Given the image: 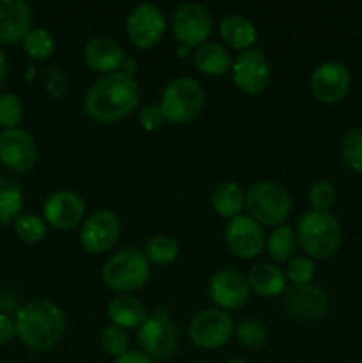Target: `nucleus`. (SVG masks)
<instances>
[{
	"label": "nucleus",
	"instance_id": "nucleus-34",
	"mask_svg": "<svg viewBox=\"0 0 362 363\" xmlns=\"http://www.w3.org/2000/svg\"><path fill=\"white\" fill-rule=\"evenodd\" d=\"M99 346L114 358L123 357L128 350V333L116 325H109L99 333Z\"/></svg>",
	"mask_w": 362,
	"mask_h": 363
},
{
	"label": "nucleus",
	"instance_id": "nucleus-16",
	"mask_svg": "<svg viewBox=\"0 0 362 363\" xmlns=\"http://www.w3.org/2000/svg\"><path fill=\"white\" fill-rule=\"evenodd\" d=\"M45 222L57 230H73L85 220V202L71 190H59L48 195L43 204Z\"/></svg>",
	"mask_w": 362,
	"mask_h": 363
},
{
	"label": "nucleus",
	"instance_id": "nucleus-40",
	"mask_svg": "<svg viewBox=\"0 0 362 363\" xmlns=\"http://www.w3.org/2000/svg\"><path fill=\"white\" fill-rule=\"evenodd\" d=\"M114 363H156V360H153L144 351H126L123 357L116 358Z\"/></svg>",
	"mask_w": 362,
	"mask_h": 363
},
{
	"label": "nucleus",
	"instance_id": "nucleus-30",
	"mask_svg": "<svg viewBox=\"0 0 362 363\" xmlns=\"http://www.w3.org/2000/svg\"><path fill=\"white\" fill-rule=\"evenodd\" d=\"M21 45H23L25 53L35 60L48 59L55 52V38L52 32L41 27H32Z\"/></svg>",
	"mask_w": 362,
	"mask_h": 363
},
{
	"label": "nucleus",
	"instance_id": "nucleus-37",
	"mask_svg": "<svg viewBox=\"0 0 362 363\" xmlns=\"http://www.w3.org/2000/svg\"><path fill=\"white\" fill-rule=\"evenodd\" d=\"M163 123H165V117L160 105H146L138 112V124L144 128V131H156L162 128Z\"/></svg>",
	"mask_w": 362,
	"mask_h": 363
},
{
	"label": "nucleus",
	"instance_id": "nucleus-27",
	"mask_svg": "<svg viewBox=\"0 0 362 363\" xmlns=\"http://www.w3.org/2000/svg\"><path fill=\"white\" fill-rule=\"evenodd\" d=\"M298 240L297 233L290 225L283 223L279 227H273L272 233L266 238V252L275 262H290L297 254Z\"/></svg>",
	"mask_w": 362,
	"mask_h": 363
},
{
	"label": "nucleus",
	"instance_id": "nucleus-21",
	"mask_svg": "<svg viewBox=\"0 0 362 363\" xmlns=\"http://www.w3.org/2000/svg\"><path fill=\"white\" fill-rule=\"evenodd\" d=\"M248 286L252 293L263 298L279 296L286 291V273L273 262H258L248 272Z\"/></svg>",
	"mask_w": 362,
	"mask_h": 363
},
{
	"label": "nucleus",
	"instance_id": "nucleus-7",
	"mask_svg": "<svg viewBox=\"0 0 362 363\" xmlns=\"http://www.w3.org/2000/svg\"><path fill=\"white\" fill-rule=\"evenodd\" d=\"M137 339L146 354H149L153 360H160L170 357L176 351L180 335L169 311L165 307H158L138 328Z\"/></svg>",
	"mask_w": 362,
	"mask_h": 363
},
{
	"label": "nucleus",
	"instance_id": "nucleus-4",
	"mask_svg": "<svg viewBox=\"0 0 362 363\" xmlns=\"http://www.w3.org/2000/svg\"><path fill=\"white\" fill-rule=\"evenodd\" d=\"M151 277V262L144 250L126 247L110 255L102 266V280L110 291L119 294H131L142 289Z\"/></svg>",
	"mask_w": 362,
	"mask_h": 363
},
{
	"label": "nucleus",
	"instance_id": "nucleus-43",
	"mask_svg": "<svg viewBox=\"0 0 362 363\" xmlns=\"http://www.w3.org/2000/svg\"><path fill=\"white\" fill-rule=\"evenodd\" d=\"M194 363H208V362H194Z\"/></svg>",
	"mask_w": 362,
	"mask_h": 363
},
{
	"label": "nucleus",
	"instance_id": "nucleus-17",
	"mask_svg": "<svg viewBox=\"0 0 362 363\" xmlns=\"http://www.w3.org/2000/svg\"><path fill=\"white\" fill-rule=\"evenodd\" d=\"M209 296L220 311H236L251 296L247 277L233 268L219 269L209 280Z\"/></svg>",
	"mask_w": 362,
	"mask_h": 363
},
{
	"label": "nucleus",
	"instance_id": "nucleus-20",
	"mask_svg": "<svg viewBox=\"0 0 362 363\" xmlns=\"http://www.w3.org/2000/svg\"><path fill=\"white\" fill-rule=\"evenodd\" d=\"M84 60L92 71L102 74L116 73L126 60L124 50L109 35H94L84 46Z\"/></svg>",
	"mask_w": 362,
	"mask_h": 363
},
{
	"label": "nucleus",
	"instance_id": "nucleus-22",
	"mask_svg": "<svg viewBox=\"0 0 362 363\" xmlns=\"http://www.w3.org/2000/svg\"><path fill=\"white\" fill-rule=\"evenodd\" d=\"M106 312H109L112 325L123 330L141 328L148 319V311H146L144 303L133 294H117L116 298L110 300Z\"/></svg>",
	"mask_w": 362,
	"mask_h": 363
},
{
	"label": "nucleus",
	"instance_id": "nucleus-35",
	"mask_svg": "<svg viewBox=\"0 0 362 363\" xmlns=\"http://www.w3.org/2000/svg\"><path fill=\"white\" fill-rule=\"evenodd\" d=\"M309 202H311L312 211L329 213L336 204V188H334V184L327 179L316 181L309 188Z\"/></svg>",
	"mask_w": 362,
	"mask_h": 363
},
{
	"label": "nucleus",
	"instance_id": "nucleus-44",
	"mask_svg": "<svg viewBox=\"0 0 362 363\" xmlns=\"http://www.w3.org/2000/svg\"><path fill=\"white\" fill-rule=\"evenodd\" d=\"M0 363H11V362H0Z\"/></svg>",
	"mask_w": 362,
	"mask_h": 363
},
{
	"label": "nucleus",
	"instance_id": "nucleus-39",
	"mask_svg": "<svg viewBox=\"0 0 362 363\" xmlns=\"http://www.w3.org/2000/svg\"><path fill=\"white\" fill-rule=\"evenodd\" d=\"M16 337V326H14V319L9 315L0 312V346H6L11 340Z\"/></svg>",
	"mask_w": 362,
	"mask_h": 363
},
{
	"label": "nucleus",
	"instance_id": "nucleus-11",
	"mask_svg": "<svg viewBox=\"0 0 362 363\" xmlns=\"http://www.w3.org/2000/svg\"><path fill=\"white\" fill-rule=\"evenodd\" d=\"M121 236V220L110 209H98L80 227V245L89 254H105Z\"/></svg>",
	"mask_w": 362,
	"mask_h": 363
},
{
	"label": "nucleus",
	"instance_id": "nucleus-41",
	"mask_svg": "<svg viewBox=\"0 0 362 363\" xmlns=\"http://www.w3.org/2000/svg\"><path fill=\"white\" fill-rule=\"evenodd\" d=\"M7 69H9V66H7V57L6 53L2 52V48H0V87H2L4 82H6Z\"/></svg>",
	"mask_w": 362,
	"mask_h": 363
},
{
	"label": "nucleus",
	"instance_id": "nucleus-26",
	"mask_svg": "<svg viewBox=\"0 0 362 363\" xmlns=\"http://www.w3.org/2000/svg\"><path fill=\"white\" fill-rule=\"evenodd\" d=\"M25 195L20 184L0 174V223L9 225L23 213Z\"/></svg>",
	"mask_w": 362,
	"mask_h": 363
},
{
	"label": "nucleus",
	"instance_id": "nucleus-8",
	"mask_svg": "<svg viewBox=\"0 0 362 363\" xmlns=\"http://www.w3.org/2000/svg\"><path fill=\"white\" fill-rule=\"evenodd\" d=\"M234 335V323L226 311L202 308L188 325V339L201 350H216Z\"/></svg>",
	"mask_w": 362,
	"mask_h": 363
},
{
	"label": "nucleus",
	"instance_id": "nucleus-10",
	"mask_svg": "<svg viewBox=\"0 0 362 363\" xmlns=\"http://www.w3.org/2000/svg\"><path fill=\"white\" fill-rule=\"evenodd\" d=\"M167 28L163 11L156 4L144 2L135 6L126 18V34L137 48L148 50L158 45Z\"/></svg>",
	"mask_w": 362,
	"mask_h": 363
},
{
	"label": "nucleus",
	"instance_id": "nucleus-38",
	"mask_svg": "<svg viewBox=\"0 0 362 363\" xmlns=\"http://www.w3.org/2000/svg\"><path fill=\"white\" fill-rule=\"evenodd\" d=\"M45 85L53 96H62L67 89V82L59 67H48L45 69Z\"/></svg>",
	"mask_w": 362,
	"mask_h": 363
},
{
	"label": "nucleus",
	"instance_id": "nucleus-28",
	"mask_svg": "<svg viewBox=\"0 0 362 363\" xmlns=\"http://www.w3.org/2000/svg\"><path fill=\"white\" fill-rule=\"evenodd\" d=\"M144 254L149 262H155V264H170L180 255V243L172 236L156 234V236H151L146 241Z\"/></svg>",
	"mask_w": 362,
	"mask_h": 363
},
{
	"label": "nucleus",
	"instance_id": "nucleus-42",
	"mask_svg": "<svg viewBox=\"0 0 362 363\" xmlns=\"http://www.w3.org/2000/svg\"><path fill=\"white\" fill-rule=\"evenodd\" d=\"M227 363H252V362L245 360V358H233V360H229Z\"/></svg>",
	"mask_w": 362,
	"mask_h": 363
},
{
	"label": "nucleus",
	"instance_id": "nucleus-13",
	"mask_svg": "<svg viewBox=\"0 0 362 363\" xmlns=\"http://www.w3.org/2000/svg\"><path fill=\"white\" fill-rule=\"evenodd\" d=\"M350 69L337 60L319 64L311 74V92L323 105H336L343 101L350 92Z\"/></svg>",
	"mask_w": 362,
	"mask_h": 363
},
{
	"label": "nucleus",
	"instance_id": "nucleus-25",
	"mask_svg": "<svg viewBox=\"0 0 362 363\" xmlns=\"http://www.w3.org/2000/svg\"><path fill=\"white\" fill-rule=\"evenodd\" d=\"M212 206L216 211V215L229 220L234 218V216L241 215V209L245 206L243 190L234 181H222L213 190Z\"/></svg>",
	"mask_w": 362,
	"mask_h": 363
},
{
	"label": "nucleus",
	"instance_id": "nucleus-5",
	"mask_svg": "<svg viewBox=\"0 0 362 363\" xmlns=\"http://www.w3.org/2000/svg\"><path fill=\"white\" fill-rule=\"evenodd\" d=\"M204 89L195 78L176 77L163 87L160 108L165 121L185 124L199 117L204 108Z\"/></svg>",
	"mask_w": 362,
	"mask_h": 363
},
{
	"label": "nucleus",
	"instance_id": "nucleus-18",
	"mask_svg": "<svg viewBox=\"0 0 362 363\" xmlns=\"http://www.w3.org/2000/svg\"><path fill=\"white\" fill-rule=\"evenodd\" d=\"M34 11L25 0H0V43L14 45L31 32Z\"/></svg>",
	"mask_w": 362,
	"mask_h": 363
},
{
	"label": "nucleus",
	"instance_id": "nucleus-32",
	"mask_svg": "<svg viewBox=\"0 0 362 363\" xmlns=\"http://www.w3.org/2000/svg\"><path fill=\"white\" fill-rule=\"evenodd\" d=\"M234 335H236L238 342L241 346L248 347V350H258V347L265 346L266 339H268V332L266 326L258 319H245L240 325L234 326Z\"/></svg>",
	"mask_w": 362,
	"mask_h": 363
},
{
	"label": "nucleus",
	"instance_id": "nucleus-29",
	"mask_svg": "<svg viewBox=\"0 0 362 363\" xmlns=\"http://www.w3.org/2000/svg\"><path fill=\"white\" fill-rule=\"evenodd\" d=\"M14 234L27 245H38L46 238L48 227L45 218L34 215V213H21L13 222Z\"/></svg>",
	"mask_w": 362,
	"mask_h": 363
},
{
	"label": "nucleus",
	"instance_id": "nucleus-6",
	"mask_svg": "<svg viewBox=\"0 0 362 363\" xmlns=\"http://www.w3.org/2000/svg\"><path fill=\"white\" fill-rule=\"evenodd\" d=\"M245 208L259 225L279 227L290 216L291 197L275 181H259L245 194Z\"/></svg>",
	"mask_w": 362,
	"mask_h": 363
},
{
	"label": "nucleus",
	"instance_id": "nucleus-36",
	"mask_svg": "<svg viewBox=\"0 0 362 363\" xmlns=\"http://www.w3.org/2000/svg\"><path fill=\"white\" fill-rule=\"evenodd\" d=\"M286 279L293 286H307L314 279V262L307 255H295L286 266Z\"/></svg>",
	"mask_w": 362,
	"mask_h": 363
},
{
	"label": "nucleus",
	"instance_id": "nucleus-15",
	"mask_svg": "<svg viewBox=\"0 0 362 363\" xmlns=\"http://www.w3.org/2000/svg\"><path fill=\"white\" fill-rule=\"evenodd\" d=\"M227 248L240 259H256L265 250L266 236L263 225H259L248 215H238L226 225Z\"/></svg>",
	"mask_w": 362,
	"mask_h": 363
},
{
	"label": "nucleus",
	"instance_id": "nucleus-23",
	"mask_svg": "<svg viewBox=\"0 0 362 363\" xmlns=\"http://www.w3.org/2000/svg\"><path fill=\"white\" fill-rule=\"evenodd\" d=\"M219 34L231 48L241 50V52L254 48L258 41V28L243 14H227L220 21Z\"/></svg>",
	"mask_w": 362,
	"mask_h": 363
},
{
	"label": "nucleus",
	"instance_id": "nucleus-12",
	"mask_svg": "<svg viewBox=\"0 0 362 363\" xmlns=\"http://www.w3.org/2000/svg\"><path fill=\"white\" fill-rule=\"evenodd\" d=\"M38 162V144L23 128L0 131V163L14 174H25Z\"/></svg>",
	"mask_w": 362,
	"mask_h": 363
},
{
	"label": "nucleus",
	"instance_id": "nucleus-1",
	"mask_svg": "<svg viewBox=\"0 0 362 363\" xmlns=\"http://www.w3.org/2000/svg\"><path fill=\"white\" fill-rule=\"evenodd\" d=\"M141 101V89L133 77L123 71L103 74L89 87L84 106L91 119L98 123H117L130 116Z\"/></svg>",
	"mask_w": 362,
	"mask_h": 363
},
{
	"label": "nucleus",
	"instance_id": "nucleus-3",
	"mask_svg": "<svg viewBox=\"0 0 362 363\" xmlns=\"http://www.w3.org/2000/svg\"><path fill=\"white\" fill-rule=\"evenodd\" d=\"M297 240L309 259L325 261L341 247L343 233L336 216L330 213L305 211L297 223Z\"/></svg>",
	"mask_w": 362,
	"mask_h": 363
},
{
	"label": "nucleus",
	"instance_id": "nucleus-19",
	"mask_svg": "<svg viewBox=\"0 0 362 363\" xmlns=\"http://www.w3.org/2000/svg\"><path fill=\"white\" fill-rule=\"evenodd\" d=\"M284 307L297 319H319L329 308V298L325 291L314 284L291 286L284 296Z\"/></svg>",
	"mask_w": 362,
	"mask_h": 363
},
{
	"label": "nucleus",
	"instance_id": "nucleus-31",
	"mask_svg": "<svg viewBox=\"0 0 362 363\" xmlns=\"http://www.w3.org/2000/svg\"><path fill=\"white\" fill-rule=\"evenodd\" d=\"M25 116L23 101L14 92H4L0 94V126L4 130L20 128Z\"/></svg>",
	"mask_w": 362,
	"mask_h": 363
},
{
	"label": "nucleus",
	"instance_id": "nucleus-24",
	"mask_svg": "<svg viewBox=\"0 0 362 363\" xmlns=\"http://www.w3.org/2000/svg\"><path fill=\"white\" fill-rule=\"evenodd\" d=\"M192 59H194L195 67L208 77H220L231 71V66H233V57L229 50L220 43L208 41L197 46L192 53Z\"/></svg>",
	"mask_w": 362,
	"mask_h": 363
},
{
	"label": "nucleus",
	"instance_id": "nucleus-14",
	"mask_svg": "<svg viewBox=\"0 0 362 363\" xmlns=\"http://www.w3.org/2000/svg\"><path fill=\"white\" fill-rule=\"evenodd\" d=\"M234 85L245 94H259L270 82V62L265 53L258 48L241 52L231 66Z\"/></svg>",
	"mask_w": 362,
	"mask_h": 363
},
{
	"label": "nucleus",
	"instance_id": "nucleus-2",
	"mask_svg": "<svg viewBox=\"0 0 362 363\" xmlns=\"http://www.w3.org/2000/svg\"><path fill=\"white\" fill-rule=\"evenodd\" d=\"M16 337L27 350L45 353L62 339L66 318L59 305L48 298H38L25 303L14 318Z\"/></svg>",
	"mask_w": 362,
	"mask_h": 363
},
{
	"label": "nucleus",
	"instance_id": "nucleus-9",
	"mask_svg": "<svg viewBox=\"0 0 362 363\" xmlns=\"http://www.w3.org/2000/svg\"><path fill=\"white\" fill-rule=\"evenodd\" d=\"M213 30V20L209 11L204 6L195 2L181 4L172 14V32L180 45L188 48L208 43Z\"/></svg>",
	"mask_w": 362,
	"mask_h": 363
},
{
	"label": "nucleus",
	"instance_id": "nucleus-33",
	"mask_svg": "<svg viewBox=\"0 0 362 363\" xmlns=\"http://www.w3.org/2000/svg\"><path fill=\"white\" fill-rule=\"evenodd\" d=\"M341 156L355 172L362 174V128H353L341 140Z\"/></svg>",
	"mask_w": 362,
	"mask_h": 363
}]
</instances>
